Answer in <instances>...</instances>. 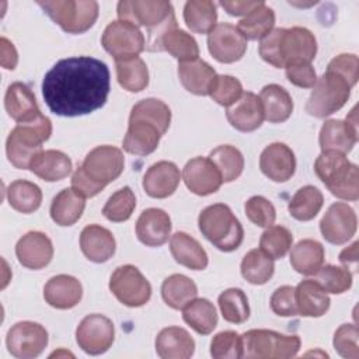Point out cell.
<instances>
[{
	"label": "cell",
	"mask_w": 359,
	"mask_h": 359,
	"mask_svg": "<svg viewBox=\"0 0 359 359\" xmlns=\"http://www.w3.org/2000/svg\"><path fill=\"white\" fill-rule=\"evenodd\" d=\"M314 171L334 196L344 201H358L359 170L345 154L338 151H321L316 158Z\"/></svg>",
	"instance_id": "cell-3"
},
{
	"label": "cell",
	"mask_w": 359,
	"mask_h": 359,
	"mask_svg": "<svg viewBox=\"0 0 359 359\" xmlns=\"http://www.w3.org/2000/svg\"><path fill=\"white\" fill-rule=\"evenodd\" d=\"M293 236L289 229L283 226H269L261 234L259 248L272 259L283 258L292 248Z\"/></svg>",
	"instance_id": "cell-48"
},
{
	"label": "cell",
	"mask_w": 359,
	"mask_h": 359,
	"mask_svg": "<svg viewBox=\"0 0 359 359\" xmlns=\"http://www.w3.org/2000/svg\"><path fill=\"white\" fill-rule=\"evenodd\" d=\"M287 80L300 88H313L317 81V74L311 63H290L285 67Z\"/></svg>",
	"instance_id": "cell-57"
},
{
	"label": "cell",
	"mask_w": 359,
	"mask_h": 359,
	"mask_svg": "<svg viewBox=\"0 0 359 359\" xmlns=\"http://www.w3.org/2000/svg\"><path fill=\"white\" fill-rule=\"evenodd\" d=\"M180 181V168L172 161L161 160L147 168L143 175L142 185L149 196L164 199L175 192Z\"/></svg>",
	"instance_id": "cell-21"
},
{
	"label": "cell",
	"mask_w": 359,
	"mask_h": 359,
	"mask_svg": "<svg viewBox=\"0 0 359 359\" xmlns=\"http://www.w3.org/2000/svg\"><path fill=\"white\" fill-rule=\"evenodd\" d=\"M275 25V13L264 1L259 3L250 14L240 20L237 28L245 39L257 41L268 35Z\"/></svg>",
	"instance_id": "cell-43"
},
{
	"label": "cell",
	"mask_w": 359,
	"mask_h": 359,
	"mask_svg": "<svg viewBox=\"0 0 359 359\" xmlns=\"http://www.w3.org/2000/svg\"><path fill=\"white\" fill-rule=\"evenodd\" d=\"M4 107L8 116L17 123L29 122L41 115L34 93L21 81H15L8 86L4 97Z\"/></svg>",
	"instance_id": "cell-27"
},
{
	"label": "cell",
	"mask_w": 359,
	"mask_h": 359,
	"mask_svg": "<svg viewBox=\"0 0 359 359\" xmlns=\"http://www.w3.org/2000/svg\"><path fill=\"white\" fill-rule=\"evenodd\" d=\"M321 151L349 153L358 142L356 108H353L345 121L328 119L324 122L318 136Z\"/></svg>",
	"instance_id": "cell-15"
},
{
	"label": "cell",
	"mask_w": 359,
	"mask_h": 359,
	"mask_svg": "<svg viewBox=\"0 0 359 359\" xmlns=\"http://www.w3.org/2000/svg\"><path fill=\"white\" fill-rule=\"evenodd\" d=\"M220 313L227 323L243 324L250 317V306L245 293L238 287L226 289L217 299Z\"/></svg>",
	"instance_id": "cell-46"
},
{
	"label": "cell",
	"mask_w": 359,
	"mask_h": 359,
	"mask_svg": "<svg viewBox=\"0 0 359 359\" xmlns=\"http://www.w3.org/2000/svg\"><path fill=\"white\" fill-rule=\"evenodd\" d=\"M38 4L67 34L88 31L98 17V3L94 0H46Z\"/></svg>",
	"instance_id": "cell-8"
},
{
	"label": "cell",
	"mask_w": 359,
	"mask_h": 359,
	"mask_svg": "<svg viewBox=\"0 0 359 359\" xmlns=\"http://www.w3.org/2000/svg\"><path fill=\"white\" fill-rule=\"evenodd\" d=\"M7 201L14 210L28 215L41 206L42 191L31 181L15 180L7 188Z\"/></svg>",
	"instance_id": "cell-39"
},
{
	"label": "cell",
	"mask_w": 359,
	"mask_h": 359,
	"mask_svg": "<svg viewBox=\"0 0 359 359\" xmlns=\"http://www.w3.org/2000/svg\"><path fill=\"white\" fill-rule=\"evenodd\" d=\"M171 233V219L168 213L158 208L143 210L136 222V236L147 247H160L168 241Z\"/></svg>",
	"instance_id": "cell-22"
},
{
	"label": "cell",
	"mask_w": 359,
	"mask_h": 359,
	"mask_svg": "<svg viewBox=\"0 0 359 359\" xmlns=\"http://www.w3.org/2000/svg\"><path fill=\"white\" fill-rule=\"evenodd\" d=\"M164 133L151 122L144 119L129 118L126 135L122 142V147L126 153L135 156H147L153 153Z\"/></svg>",
	"instance_id": "cell-23"
},
{
	"label": "cell",
	"mask_w": 359,
	"mask_h": 359,
	"mask_svg": "<svg viewBox=\"0 0 359 359\" xmlns=\"http://www.w3.org/2000/svg\"><path fill=\"white\" fill-rule=\"evenodd\" d=\"M259 168L271 181L286 182L296 171L294 153L285 143H271L259 156Z\"/></svg>",
	"instance_id": "cell-19"
},
{
	"label": "cell",
	"mask_w": 359,
	"mask_h": 359,
	"mask_svg": "<svg viewBox=\"0 0 359 359\" xmlns=\"http://www.w3.org/2000/svg\"><path fill=\"white\" fill-rule=\"evenodd\" d=\"M356 227V213L345 202L332 203L320 222V231L331 244H344L349 241L355 236Z\"/></svg>",
	"instance_id": "cell-17"
},
{
	"label": "cell",
	"mask_w": 359,
	"mask_h": 359,
	"mask_svg": "<svg viewBox=\"0 0 359 359\" xmlns=\"http://www.w3.org/2000/svg\"><path fill=\"white\" fill-rule=\"evenodd\" d=\"M187 27L195 34H209L216 27V4L209 0H189L184 6Z\"/></svg>",
	"instance_id": "cell-38"
},
{
	"label": "cell",
	"mask_w": 359,
	"mask_h": 359,
	"mask_svg": "<svg viewBox=\"0 0 359 359\" xmlns=\"http://www.w3.org/2000/svg\"><path fill=\"white\" fill-rule=\"evenodd\" d=\"M209 160L219 170L223 182L237 180L244 168V157L241 151L231 144H222L209 153Z\"/></svg>",
	"instance_id": "cell-45"
},
{
	"label": "cell",
	"mask_w": 359,
	"mask_h": 359,
	"mask_svg": "<svg viewBox=\"0 0 359 359\" xmlns=\"http://www.w3.org/2000/svg\"><path fill=\"white\" fill-rule=\"evenodd\" d=\"M294 300L297 313L303 317H321L330 309L327 292L313 279L302 280L294 287Z\"/></svg>",
	"instance_id": "cell-31"
},
{
	"label": "cell",
	"mask_w": 359,
	"mask_h": 359,
	"mask_svg": "<svg viewBox=\"0 0 359 359\" xmlns=\"http://www.w3.org/2000/svg\"><path fill=\"white\" fill-rule=\"evenodd\" d=\"M182 180L187 188L199 196L215 194L223 184L219 170L209 157L191 158L182 170Z\"/></svg>",
	"instance_id": "cell-18"
},
{
	"label": "cell",
	"mask_w": 359,
	"mask_h": 359,
	"mask_svg": "<svg viewBox=\"0 0 359 359\" xmlns=\"http://www.w3.org/2000/svg\"><path fill=\"white\" fill-rule=\"evenodd\" d=\"M70 157L60 150H41L29 163V170L43 181L55 182L72 172Z\"/></svg>",
	"instance_id": "cell-30"
},
{
	"label": "cell",
	"mask_w": 359,
	"mask_h": 359,
	"mask_svg": "<svg viewBox=\"0 0 359 359\" xmlns=\"http://www.w3.org/2000/svg\"><path fill=\"white\" fill-rule=\"evenodd\" d=\"M324 247L313 238L300 240L290 251V265L302 275L311 276L318 272L324 264Z\"/></svg>",
	"instance_id": "cell-34"
},
{
	"label": "cell",
	"mask_w": 359,
	"mask_h": 359,
	"mask_svg": "<svg viewBox=\"0 0 359 359\" xmlns=\"http://www.w3.org/2000/svg\"><path fill=\"white\" fill-rule=\"evenodd\" d=\"M271 310L280 317H294L299 316L297 306L294 300V287L283 285L278 287L271 296Z\"/></svg>",
	"instance_id": "cell-55"
},
{
	"label": "cell",
	"mask_w": 359,
	"mask_h": 359,
	"mask_svg": "<svg viewBox=\"0 0 359 359\" xmlns=\"http://www.w3.org/2000/svg\"><path fill=\"white\" fill-rule=\"evenodd\" d=\"M208 49L220 63H234L247 50V39L236 25L220 22L208 34Z\"/></svg>",
	"instance_id": "cell-14"
},
{
	"label": "cell",
	"mask_w": 359,
	"mask_h": 359,
	"mask_svg": "<svg viewBox=\"0 0 359 359\" xmlns=\"http://www.w3.org/2000/svg\"><path fill=\"white\" fill-rule=\"evenodd\" d=\"M15 255L22 266L34 271L42 269L53 258V245L45 233L28 231L18 240Z\"/></svg>",
	"instance_id": "cell-20"
},
{
	"label": "cell",
	"mask_w": 359,
	"mask_h": 359,
	"mask_svg": "<svg viewBox=\"0 0 359 359\" xmlns=\"http://www.w3.org/2000/svg\"><path fill=\"white\" fill-rule=\"evenodd\" d=\"M158 50H165L180 62L194 60L199 56V46L195 38L180 28L168 29L160 39Z\"/></svg>",
	"instance_id": "cell-41"
},
{
	"label": "cell",
	"mask_w": 359,
	"mask_h": 359,
	"mask_svg": "<svg viewBox=\"0 0 359 359\" xmlns=\"http://www.w3.org/2000/svg\"><path fill=\"white\" fill-rule=\"evenodd\" d=\"M136 208V196L129 187H123L114 192L102 208V215L115 223L126 222Z\"/></svg>",
	"instance_id": "cell-49"
},
{
	"label": "cell",
	"mask_w": 359,
	"mask_h": 359,
	"mask_svg": "<svg viewBox=\"0 0 359 359\" xmlns=\"http://www.w3.org/2000/svg\"><path fill=\"white\" fill-rule=\"evenodd\" d=\"M226 116L229 123L240 132H252L262 125L264 109L259 97L251 91L243 95L227 108Z\"/></svg>",
	"instance_id": "cell-24"
},
{
	"label": "cell",
	"mask_w": 359,
	"mask_h": 359,
	"mask_svg": "<svg viewBox=\"0 0 359 359\" xmlns=\"http://www.w3.org/2000/svg\"><path fill=\"white\" fill-rule=\"evenodd\" d=\"M352 86L339 73L327 69L317 79L313 91L306 102V112L316 118H325L339 111L351 95Z\"/></svg>",
	"instance_id": "cell-6"
},
{
	"label": "cell",
	"mask_w": 359,
	"mask_h": 359,
	"mask_svg": "<svg viewBox=\"0 0 359 359\" xmlns=\"http://www.w3.org/2000/svg\"><path fill=\"white\" fill-rule=\"evenodd\" d=\"M115 338L114 323L102 314H88L76 328V341L88 355L107 352Z\"/></svg>",
	"instance_id": "cell-13"
},
{
	"label": "cell",
	"mask_w": 359,
	"mask_h": 359,
	"mask_svg": "<svg viewBox=\"0 0 359 359\" xmlns=\"http://www.w3.org/2000/svg\"><path fill=\"white\" fill-rule=\"evenodd\" d=\"M314 276H316V282L327 293L341 294L352 286V273L344 266L323 265Z\"/></svg>",
	"instance_id": "cell-50"
},
{
	"label": "cell",
	"mask_w": 359,
	"mask_h": 359,
	"mask_svg": "<svg viewBox=\"0 0 359 359\" xmlns=\"http://www.w3.org/2000/svg\"><path fill=\"white\" fill-rule=\"evenodd\" d=\"M210 355L215 359L243 358V337L236 331H222L212 338Z\"/></svg>",
	"instance_id": "cell-51"
},
{
	"label": "cell",
	"mask_w": 359,
	"mask_h": 359,
	"mask_svg": "<svg viewBox=\"0 0 359 359\" xmlns=\"http://www.w3.org/2000/svg\"><path fill=\"white\" fill-rule=\"evenodd\" d=\"M240 269L243 278L251 285H264L272 278L275 265L261 248H254L244 255Z\"/></svg>",
	"instance_id": "cell-44"
},
{
	"label": "cell",
	"mask_w": 359,
	"mask_h": 359,
	"mask_svg": "<svg viewBox=\"0 0 359 359\" xmlns=\"http://www.w3.org/2000/svg\"><path fill=\"white\" fill-rule=\"evenodd\" d=\"M178 77L184 88L195 95H209L217 77L215 69L202 59L178 63Z\"/></svg>",
	"instance_id": "cell-29"
},
{
	"label": "cell",
	"mask_w": 359,
	"mask_h": 359,
	"mask_svg": "<svg viewBox=\"0 0 359 359\" xmlns=\"http://www.w3.org/2000/svg\"><path fill=\"white\" fill-rule=\"evenodd\" d=\"M109 290L128 307L144 306L151 296V285L135 265L118 266L109 279Z\"/></svg>",
	"instance_id": "cell-10"
},
{
	"label": "cell",
	"mask_w": 359,
	"mask_h": 359,
	"mask_svg": "<svg viewBox=\"0 0 359 359\" xmlns=\"http://www.w3.org/2000/svg\"><path fill=\"white\" fill-rule=\"evenodd\" d=\"M196 294L198 287L195 282L182 273L170 275L161 285L163 300L174 310H182L196 297Z\"/></svg>",
	"instance_id": "cell-36"
},
{
	"label": "cell",
	"mask_w": 359,
	"mask_h": 359,
	"mask_svg": "<svg viewBox=\"0 0 359 359\" xmlns=\"http://www.w3.org/2000/svg\"><path fill=\"white\" fill-rule=\"evenodd\" d=\"M243 356L250 359H287L297 355L302 341L272 330H250L243 335Z\"/></svg>",
	"instance_id": "cell-7"
},
{
	"label": "cell",
	"mask_w": 359,
	"mask_h": 359,
	"mask_svg": "<svg viewBox=\"0 0 359 359\" xmlns=\"http://www.w3.org/2000/svg\"><path fill=\"white\" fill-rule=\"evenodd\" d=\"M358 245L359 243L355 241L352 245L346 247L345 250L341 251L339 254V261L344 265V268H346L351 273L358 271Z\"/></svg>",
	"instance_id": "cell-62"
},
{
	"label": "cell",
	"mask_w": 359,
	"mask_h": 359,
	"mask_svg": "<svg viewBox=\"0 0 359 359\" xmlns=\"http://www.w3.org/2000/svg\"><path fill=\"white\" fill-rule=\"evenodd\" d=\"M259 101L264 109V118L271 123L285 122L293 112V100L290 94L278 84L265 86L261 90Z\"/></svg>",
	"instance_id": "cell-33"
},
{
	"label": "cell",
	"mask_w": 359,
	"mask_h": 359,
	"mask_svg": "<svg viewBox=\"0 0 359 359\" xmlns=\"http://www.w3.org/2000/svg\"><path fill=\"white\" fill-rule=\"evenodd\" d=\"M129 118L151 122L158 126L163 133H165L171 123V109L161 100L144 98L132 107Z\"/></svg>",
	"instance_id": "cell-47"
},
{
	"label": "cell",
	"mask_w": 359,
	"mask_h": 359,
	"mask_svg": "<svg viewBox=\"0 0 359 359\" xmlns=\"http://www.w3.org/2000/svg\"><path fill=\"white\" fill-rule=\"evenodd\" d=\"M101 43L115 60L136 57L146 48L144 35L139 27L121 20L107 25L101 36Z\"/></svg>",
	"instance_id": "cell-9"
},
{
	"label": "cell",
	"mask_w": 359,
	"mask_h": 359,
	"mask_svg": "<svg viewBox=\"0 0 359 359\" xmlns=\"http://www.w3.org/2000/svg\"><path fill=\"white\" fill-rule=\"evenodd\" d=\"M359 330L355 324H342L334 334L335 351L346 359H359Z\"/></svg>",
	"instance_id": "cell-54"
},
{
	"label": "cell",
	"mask_w": 359,
	"mask_h": 359,
	"mask_svg": "<svg viewBox=\"0 0 359 359\" xmlns=\"http://www.w3.org/2000/svg\"><path fill=\"white\" fill-rule=\"evenodd\" d=\"M86 198L73 188L62 189L52 201L50 217L59 226H72L83 215Z\"/></svg>",
	"instance_id": "cell-35"
},
{
	"label": "cell",
	"mask_w": 359,
	"mask_h": 359,
	"mask_svg": "<svg viewBox=\"0 0 359 359\" xmlns=\"http://www.w3.org/2000/svg\"><path fill=\"white\" fill-rule=\"evenodd\" d=\"M8 352L18 359H32L39 356L48 345V331L38 323L20 321L7 332Z\"/></svg>",
	"instance_id": "cell-12"
},
{
	"label": "cell",
	"mask_w": 359,
	"mask_h": 359,
	"mask_svg": "<svg viewBox=\"0 0 359 359\" xmlns=\"http://www.w3.org/2000/svg\"><path fill=\"white\" fill-rule=\"evenodd\" d=\"M317 53V41L314 34L304 27L283 28L279 41V55L286 67L290 63H311Z\"/></svg>",
	"instance_id": "cell-16"
},
{
	"label": "cell",
	"mask_w": 359,
	"mask_h": 359,
	"mask_svg": "<svg viewBox=\"0 0 359 359\" xmlns=\"http://www.w3.org/2000/svg\"><path fill=\"white\" fill-rule=\"evenodd\" d=\"M245 215L250 222L258 227H269L275 223L276 210L271 201L261 195L251 196L244 205Z\"/></svg>",
	"instance_id": "cell-53"
},
{
	"label": "cell",
	"mask_w": 359,
	"mask_h": 359,
	"mask_svg": "<svg viewBox=\"0 0 359 359\" xmlns=\"http://www.w3.org/2000/svg\"><path fill=\"white\" fill-rule=\"evenodd\" d=\"M198 226L202 236L224 252L237 250L244 238L241 223L224 203H215L205 208L199 213Z\"/></svg>",
	"instance_id": "cell-5"
},
{
	"label": "cell",
	"mask_w": 359,
	"mask_h": 359,
	"mask_svg": "<svg viewBox=\"0 0 359 359\" xmlns=\"http://www.w3.org/2000/svg\"><path fill=\"white\" fill-rule=\"evenodd\" d=\"M184 321L198 334L209 335L217 325V313L208 299H194L182 309Z\"/></svg>",
	"instance_id": "cell-37"
},
{
	"label": "cell",
	"mask_w": 359,
	"mask_h": 359,
	"mask_svg": "<svg viewBox=\"0 0 359 359\" xmlns=\"http://www.w3.org/2000/svg\"><path fill=\"white\" fill-rule=\"evenodd\" d=\"M327 69L339 73L353 87L359 77V60L353 53H342L335 56L327 66Z\"/></svg>",
	"instance_id": "cell-58"
},
{
	"label": "cell",
	"mask_w": 359,
	"mask_h": 359,
	"mask_svg": "<svg viewBox=\"0 0 359 359\" xmlns=\"http://www.w3.org/2000/svg\"><path fill=\"white\" fill-rule=\"evenodd\" d=\"M0 63L7 70H14L18 62V53L13 42H10L7 38H0Z\"/></svg>",
	"instance_id": "cell-60"
},
{
	"label": "cell",
	"mask_w": 359,
	"mask_h": 359,
	"mask_svg": "<svg viewBox=\"0 0 359 359\" xmlns=\"http://www.w3.org/2000/svg\"><path fill=\"white\" fill-rule=\"evenodd\" d=\"M109 87V69L104 62L76 56L50 67L42 81V95L53 114L81 116L105 105Z\"/></svg>",
	"instance_id": "cell-1"
},
{
	"label": "cell",
	"mask_w": 359,
	"mask_h": 359,
	"mask_svg": "<svg viewBox=\"0 0 359 359\" xmlns=\"http://www.w3.org/2000/svg\"><path fill=\"white\" fill-rule=\"evenodd\" d=\"M154 345L161 359H188L195 351L194 338L181 327L163 328L157 334Z\"/></svg>",
	"instance_id": "cell-28"
},
{
	"label": "cell",
	"mask_w": 359,
	"mask_h": 359,
	"mask_svg": "<svg viewBox=\"0 0 359 359\" xmlns=\"http://www.w3.org/2000/svg\"><path fill=\"white\" fill-rule=\"evenodd\" d=\"M118 17L149 31L147 49L158 50L161 36L177 27L174 8L165 0H123L118 3Z\"/></svg>",
	"instance_id": "cell-2"
},
{
	"label": "cell",
	"mask_w": 359,
	"mask_h": 359,
	"mask_svg": "<svg viewBox=\"0 0 359 359\" xmlns=\"http://www.w3.org/2000/svg\"><path fill=\"white\" fill-rule=\"evenodd\" d=\"M123 165L125 158L122 150L115 146L104 144L87 153L81 168L94 182L107 187L122 174Z\"/></svg>",
	"instance_id": "cell-11"
},
{
	"label": "cell",
	"mask_w": 359,
	"mask_h": 359,
	"mask_svg": "<svg viewBox=\"0 0 359 359\" xmlns=\"http://www.w3.org/2000/svg\"><path fill=\"white\" fill-rule=\"evenodd\" d=\"M283 28H273L268 35H265L258 45V53L259 56L273 67H283V63L280 60L279 55V41L282 35Z\"/></svg>",
	"instance_id": "cell-56"
},
{
	"label": "cell",
	"mask_w": 359,
	"mask_h": 359,
	"mask_svg": "<svg viewBox=\"0 0 359 359\" xmlns=\"http://www.w3.org/2000/svg\"><path fill=\"white\" fill-rule=\"evenodd\" d=\"M243 86L238 79L229 74H220L216 77L209 95L219 105L229 108L243 95Z\"/></svg>",
	"instance_id": "cell-52"
},
{
	"label": "cell",
	"mask_w": 359,
	"mask_h": 359,
	"mask_svg": "<svg viewBox=\"0 0 359 359\" xmlns=\"http://www.w3.org/2000/svg\"><path fill=\"white\" fill-rule=\"evenodd\" d=\"M261 1H247V0H236V1H220L219 4L230 14V15H247L250 14L255 7L259 6Z\"/></svg>",
	"instance_id": "cell-61"
},
{
	"label": "cell",
	"mask_w": 359,
	"mask_h": 359,
	"mask_svg": "<svg viewBox=\"0 0 359 359\" xmlns=\"http://www.w3.org/2000/svg\"><path fill=\"white\" fill-rule=\"evenodd\" d=\"M115 247L114 234L100 224L86 226L80 234V248L93 262H107L115 254Z\"/></svg>",
	"instance_id": "cell-26"
},
{
	"label": "cell",
	"mask_w": 359,
	"mask_h": 359,
	"mask_svg": "<svg viewBox=\"0 0 359 359\" xmlns=\"http://www.w3.org/2000/svg\"><path fill=\"white\" fill-rule=\"evenodd\" d=\"M116 79L119 86L129 93H139L149 84V70L139 56L115 60Z\"/></svg>",
	"instance_id": "cell-42"
},
{
	"label": "cell",
	"mask_w": 359,
	"mask_h": 359,
	"mask_svg": "<svg viewBox=\"0 0 359 359\" xmlns=\"http://www.w3.org/2000/svg\"><path fill=\"white\" fill-rule=\"evenodd\" d=\"M83 296L80 280L70 275L52 276L43 286L45 302L59 310H69L77 306Z\"/></svg>",
	"instance_id": "cell-25"
},
{
	"label": "cell",
	"mask_w": 359,
	"mask_h": 359,
	"mask_svg": "<svg viewBox=\"0 0 359 359\" xmlns=\"http://www.w3.org/2000/svg\"><path fill=\"white\" fill-rule=\"evenodd\" d=\"M170 251L174 259L182 266L194 271H202L208 266V254L203 247L184 231H177L171 236Z\"/></svg>",
	"instance_id": "cell-32"
},
{
	"label": "cell",
	"mask_w": 359,
	"mask_h": 359,
	"mask_svg": "<svg viewBox=\"0 0 359 359\" xmlns=\"http://www.w3.org/2000/svg\"><path fill=\"white\" fill-rule=\"evenodd\" d=\"M72 188L77 194L83 195L84 198H93L97 194H100L105 187H102V185L94 182L91 178H88L86 175V172L83 171L81 165H79L72 175Z\"/></svg>",
	"instance_id": "cell-59"
},
{
	"label": "cell",
	"mask_w": 359,
	"mask_h": 359,
	"mask_svg": "<svg viewBox=\"0 0 359 359\" xmlns=\"http://www.w3.org/2000/svg\"><path fill=\"white\" fill-rule=\"evenodd\" d=\"M52 135V122L45 115H38L29 122L17 123L6 142L8 161L20 170H28L31 160L42 150V143Z\"/></svg>",
	"instance_id": "cell-4"
},
{
	"label": "cell",
	"mask_w": 359,
	"mask_h": 359,
	"mask_svg": "<svg viewBox=\"0 0 359 359\" xmlns=\"http://www.w3.org/2000/svg\"><path fill=\"white\" fill-rule=\"evenodd\" d=\"M324 203L321 191L313 185L302 187L296 191L287 205L292 217L300 222H309L317 216Z\"/></svg>",
	"instance_id": "cell-40"
}]
</instances>
